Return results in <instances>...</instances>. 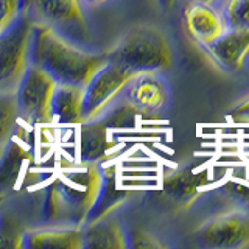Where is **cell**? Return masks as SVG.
Listing matches in <instances>:
<instances>
[{
  "instance_id": "9",
  "label": "cell",
  "mask_w": 249,
  "mask_h": 249,
  "mask_svg": "<svg viewBox=\"0 0 249 249\" xmlns=\"http://www.w3.org/2000/svg\"><path fill=\"white\" fill-rule=\"evenodd\" d=\"M23 6L35 22L49 23L64 35L86 31L83 0H28Z\"/></svg>"
},
{
  "instance_id": "4",
  "label": "cell",
  "mask_w": 249,
  "mask_h": 249,
  "mask_svg": "<svg viewBox=\"0 0 249 249\" xmlns=\"http://www.w3.org/2000/svg\"><path fill=\"white\" fill-rule=\"evenodd\" d=\"M35 20L25 10L0 31V92H14L30 66V44Z\"/></svg>"
},
{
  "instance_id": "15",
  "label": "cell",
  "mask_w": 249,
  "mask_h": 249,
  "mask_svg": "<svg viewBox=\"0 0 249 249\" xmlns=\"http://www.w3.org/2000/svg\"><path fill=\"white\" fill-rule=\"evenodd\" d=\"M52 119L59 124H81L83 114V86L58 84L53 90L50 103Z\"/></svg>"
},
{
  "instance_id": "10",
  "label": "cell",
  "mask_w": 249,
  "mask_h": 249,
  "mask_svg": "<svg viewBox=\"0 0 249 249\" xmlns=\"http://www.w3.org/2000/svg\"><path fill=\"white\" fill-rule=\"evenodd\" d=\"M185 30L198 45L204 47L228 31L223 13L210 3H189L184 13Z\"/></svg>"
},
{
  "instance_id": "3",
  "label": "cell",
  "mask_w": 249,
  "mask_h": 249,
  "mask_svg": "<svg viewBox=\"0 0 249 249\" xmlns=\"http://www.w3.org/2000/svg\"><path fill=\"white\" fill-rule=\"evenodd\" d=\"M105 56L106 61L114 62L132 75L163 72L173 62L167 36L159 28L150 25H139L126 31Z\"/></svg>"
},
{
  "instance_id": "16",
  "label": "cell",
  "mask_w": 249,
  "mask_h": 249,
  "mask_svg": "<svg viewBox=\"0 0 249 249\" xmlns=\"http://www.w3.org/2000/svg\"><path fill=\"white\" fill-rule=\"evenodd\" d=\"M124 201H126V192L117 189L115 175L111 173L107 176V173H105L97 202H95V206H93V209L90 210V213L88 216V220H86V223L97 221V220H101V218H105V216L114 215L115 210L119 209Z\"/></svg>"
},
{
  "instance_id": "18",
  "label": "cell",
  "mask_w": 249,
  "mask_h": 249,
  "mask_svg": "<svg viewBox=\"0 0 249 249\" xmlns=\"http://www.w3.org/2000/svg\"><path fill=\"white\" fill-rule=\"evenodd\" d=\"M220 199L226 201L232 209H241L249 212V182L240 179H228L216 189Z\"/></svg>"
},
{
  "instance_id": "2",
  "label": "cell",
  "mask_w": 249,
  "mask_h": 249,
  "mask_svg": "<svg viewBox=\"0 0 249 249\" xmlns=\"http://www.w3.org/2000/svg\"><path fill=\"white\" fill-rule=\"evenodd\" d=\"M103 175L98 163L84 160L59 170L45 190L44 216L49 224L83 228L97 202Z\"/></svg>"
},
{
  "instance_id": "8",
  "label": "cell",
  "mask_w": 249,
  "mask_h": 249,
  "mask_svg": "<svg viewBox=\"0 0 249 249\" xmlns=\"http://www.w3.org/2000/svg\"><path fill=\"white\" fill-rule=\"evenodd\" d=\"M120 98L137 115H156L170 103V86L162 72L139 73L129 80Z\"/></svg>"
},
{
  "instance_id": "25",
  "label": "cell",
  "mask_w": 249,
  "mask_h": 249,
  "mask_svg": "<svg viewBox=\"0 0 249 249\" xmlns=\"http://www.w3.org/2000/svg\"><path fill=\"white\" fill-rule=\"evenodd\" d=\"M156 3H158L160 8H163V10H168V8L173 6L175 0H156Z\"/></svg>"
},
{
  "instance_id": "7",
  "label": "cell",
  "mask_w": 249,
  "mask_h": 249,
  "mask_svg": "<svg viewBox=\"0 0 249 249\" xmlns=\"http://www.w3.org/2000/svg\"><path fill=\"white\" fill-rule=\"evenodd\" d=\"M204 249H241L249 246V212L232 209L207 220L195 233Z\"/></svg>"
},
{
  "instance_id": "17",
  "label": "cell",
  "mask_w": 249,
  "mask_h": 249,
  "mask_svg": "<svg viewBox=\"0 0 249 249\" xmlns=\"http://www.w3.org/2000/svg\"><path fill=\"white\" fill-rule=\"evenodd\" d=\"M19 120L14 92H0V145H6L16 136Z\"/></svg>"
},
{
  "instance_id": "19",
  "label": "cell",
  "mask_w": 249,
  "mask_h": 249,
  "mask_svg": "<svg viewBox=\"0 0 249 249\" xmlns=\"http://www.w3.org/2000/svg\"><path fill=\"white\" fill-rule=\"evenodd\" d=\"M220 10L228 30L249 31V0H224Z\"/></svg>"
},
{
  "instance_id": "20",
  "label": "cell",
  "mask_w": 249,
  "mask_h": 249,
  "mask_svg": "<svg viewBox=\"0 0 249 249\" xmlns=\"http://www.w3.org/2000/svg\"><path fill=\"white\" fill-rule=\"evenodd\" d=\"M23 232L18 221L11 216L0 213V248H22Z\"/></svg>"
},
{
  "instance_id": "14",
  "label": "cell",
  "mask_w": 249,
  "mask_h": 249,
  "mask_svg": "<svg viewBox=\"0 0 249 249\" xmlns=\"http://www.w3.org/2000/svg\"><path fill=\"white\" fill-rule=\"evenodd\" d=\"M84 249H126L129 237L123 224L114 215L83 226Z\"/></svg>"
},
{
  "instance_id": "1",
  "label": "cell",
  "mask_w": 249,
  "mask_h": 249,
  "mask_svg": "<svg viewBox=\"0 0 249 249\" xmlns=\"http://www.w3.org/2000/svg\"><path fill=\"white\" fill-rule=\"evenodd\" d=\"M105 62V53L86 50L49 23L35 22L30 44V64L44 70L58 84L84 88Z\"/></svg>"
},
{
  "instance_id": "28",
  "label": "cell",
  "mask_w": 249,
  "mask_h": 249,
  "mask_svg": "<svg viewBox=\"0 0 249 249\" xmlns=\"http://www.w3.org/2000/svg\"><path fill=\"white\" fill-rule=\"evenodd\" d=\"M3 151H5V145H0V162H2L3 158Z\"/></svg>"
},
{
  "instance_id": "24",
  "label": "cell",
  "mask_w": 249,
  "mask_h": 249,
  "mask_svg": "<svg viewBox=\"0 0 249 249\" xmlns=\"http://www.w3.org/2000/svg\"><path fill=\"white\" fill-rule=\"evenodd\" d=\"M195 2H199V3H210V5H215L218 8H221V5L224 3V0H187V3H195Z\"/></svg>"
},
{
  "instance_id": "27",
  "label": "cell",
  "mask_w": 249,
  "mask_h": 249,
  "mask_svg": "<svg viewBox=\"0 0 249 249\" xmlns=\"http://www.w3.org/2000/svg\"><path fill=\"white\" fill-rule=\"evenodd\" d=\"M241 153H243L245 156H248V158H249V142H248V140H246V143H245L243 146H241Z\"/></svg>"
},
{
  "instance_id": "6",
  "label": "cell",
  "mask_w": 249,
  "mask_h": 249,
  "mask_svg": "<svg viewBox=\"0 0 249 249\" xmlns=\"http://www.w3.org/2000/svg\"><path fill=\"white\" fill-rule=\"evenodd\" d=\"M132 76L128 70L106 61L83 88L84 122L95 119L111 107Z\"/></svg>"
},
{
  "instance_id": "23",
  "label": "cell",
  "mask_w": 249,
  "mask_h": 249,
  "mask_svg": "<svg viewBox=\"0 0 249 249\" xmlns=\"http://www.w3.org/2000/svg\"><path fill=\"white\" fill-rule=\"evenodd\" d=\"M231 115L237 122H249V95L243 98L240 103L232 109Z\"/></svg>"
},
{
  "instance_id": "21",
  "label": "cell",
  "mask_w": 249,
  "mask_h": 249,
  "mask_svg": "<svg viewBox=\"0 0 249 249\" xmlns=\"http://www.w3.org/2000/svg\"><path fill=\"white\" fill-rule=\"evenodd\" d=\"M22 0H0V31L5 30L22 11Z\"/></svg>"
},
{
  "instance_id": "12",
  "label": "cell",
  "mask_w": 249,
  "mask_h": 249,
  "mask_svg": "<svg viewBox=\"0 0 249 249\" xmlns=\"http://www.w3.org/2000/svg\"><path fill=\"white\" fill-rule=\"evenodd\" d=\"M209 58L224 72H237L249 54V31L228 30L216 41L202 47Z\"/></svg>"
},
{
  "instance_id": "26",
  "label": "cell",
  "mask_w": 249,
  "mask_h": 249,
  "mask_svg": "<svg viewBox=\"0 0 249 249\" xmlns=\"http://www.w3.org/2000/svg\"><path fill=\"white\" fill-rule=\"evenodd\" d=\"M84 3H88V5H92V6H98V5H105L107 3L109 0H83Z\"/></svg>"
},
{
  "instance_id": "11",
  "label": "cell",
  "mask_w": 249,
  "mask_h": 249,
  "mask_svg": "<svg viewBox=\"0 0 249 249\" xmlns=\"http://www.w3.org/2000/svg\"><path fill=\"white\" fill-rule=\"evenodd\" d=\"M210 182L207 171H198L192 165H182L163 175L162 192L179 207H189L201 195V187Z\"/></svg>"
},
{
  "instance_id": "22",
  "label": "cell",
  "mask_w": 249,
  "mask_h": 249,
  "mask_svg": "<svg viewBox=\"0 0 249 249\" xmlns=\"http://www.w3.org/2000/svg\"><path fill=\"white\" fill-rule=\"evenodd\" d=\"M129 237V248H139V249H148V248H165V245L159 241L151 233L143 231H134Z\"/></svg>"
},
{
  "instance_id": "29",
  "label": "cell",
  "mask_w": 249,
  "mask_h": 249,
  "mask_svg": "<svg viewBox=\"0 0 249 249\" xmlns=\"http://www.w3.org/2000/svg\"><path fill=\"white\" fill-rule=\"evenodd\" d=\"M0 201H2V196H0Z\"/></svg>"
},
{
  "instance_id": "5",
  "label": "cell",
  "mask_w": 249,
  "mask_h": 249,
  "mask_svg": "<svg viewBox=\"0 0 249 249\" xmlns=\"http://www.w3.org/2000/svg\"><path fill=\"white\" fill-rule=\"evenodd\" d=\"M56 81L44 70L30 64L14 89L20 120L28 124H50L53 123L50 103Z\"/></svg>"
},
{
  "instance_id": "13",
  "label": "cell",
  "mask_w": 249,
  "mask_h": 249,
  "mask_svg": "<svg viewBox=\"0 0 249 249\" xmlns=\"http://www.w3.org/2000/svg\"><path fill=\"white\" fill-rule=\"evenodd\" d=\"M22 248L25 249H84L81 226L49 224L47 228L23 232Z\"/></svg>"
}]
</instances>
